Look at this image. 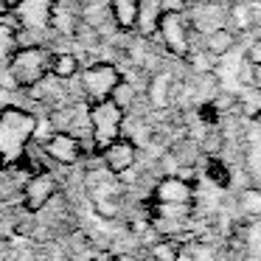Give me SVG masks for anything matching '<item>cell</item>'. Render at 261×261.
<instances>
[{
    "label": "cell",
    "mask_w": 261,
    "mask_h": 261,
    "mask_svg": "<svg viewBox=\"0 0 261 261\" xmlns=\"http://www.w3.org/2000/svg\"><path fill=\"white\" fill-rule=\"evenodd\" d=\"M37 135V118L29 110L6 107L0 110V160L3 166L20 163L25 149Z\"/></svg>",
    "instance_id": "obj_1"
},
{
    "label": "cell",
    "mask_w": 261,
    "mask_h": 261,
    "mask_svg": "<svg viewBox=\"0 0 261 261\" xmlns=\"http://www.w3.org/2000/svg\"><path fill=\"white\" fill-rule=\"evenodd\" d=\"M51 59H54V51L45 45L17 48L9 57V76H12L14 87L40 85L45 76H51Z\"/></svg>",
    "instance_id": "obj_2"
},
{
    "label": "cell",
    "mask_w": 261,
    "mask_h": 261,
    "mask_svg": "<svg viewBox=\"0 0 261 261\" xmlns=\"http://www.w3.org/2000/svg\"><path fill=\"white\" fill-rule=\"evenodd\" d=\"M124 118L126 113L113 104L110 98L104 101H93L87 107V126H90V138H93V146L101 152L107 143H113L115 138H121V129H124Z\"/></svg>",
    "instance_id": "obj_3"
},
{
    "label": "cell",
    "mask_w": 261,
    "mask_h": 261,
    "mask_svg": "<svg viewBox=\"0 0 261 261\" xmlns=\"http://www.w3.org/2000/svg\"><path fill=\"white\" fill-rule=\"evenodd\" d=\"M154 29H158V34H160V42H163L171 54L186 57V54L191 51V23H188L186 12H160Z\"/></svg>",
    "instance_id": "obj_4"
},
{
    "label": "cell",
    "mask_w": 261,
    "mask_h": 261,
    "mask_svg": "<svg viewBox=\"0 0 261 261\" xmlns=\"http://www.w3.org/2000/svg\"><path fill=\"white\" fill-rule=\"evenodd\" d=\"M79 73H82V93L90 104L110 98L113 87L121 82V70L110 62H93L90 68L79 70Z\"/></svg>",
    "instance_id": "obj_5"
},
{
    "label": "cell",
    "mask_w": 261,
    "mask_h": 261,
    "mask_svg": "<svg viewBox=\"0 0 261 261\" xmlns=\"http://www.w3.org/2000/svg\"><path fill=\"white\" fill-rule=\"evenodd\" d=\"M57 194H59L57 177H54L48 169H40V171H34V174H29V180L23 182L20 197H23L25 211L37 214V211H42L45 205H51L54 199H57Z\"/></svg>",
    "instance_id": "obj_6"
},
{
    "label": "cell",
    "mask_w": 261,
    "mask_h": 261,
    "mask_svg": "<svg viewBox=\"0 0 261 261\" xmlns=\"http://www.w3.org/2000/svg\"><path fill=\"white\" fill-rule=\"evenodd\" d=\"M42 152H45L48 160H54V163L59 166H73L82 160V138L73 135V132L68 129H57L51 132L48 138H42Z\"/></svg>",
    "instance_id": "obj_7"
},
{
    "label": "cell",
    "mask_w": 261,
    "mask_h": 261,
    "mask_svg": "<svg viewBox=\"0 0 261 261\" xmlns=\"http://www.w3.org/2000/svg\"><path fill=\"white\" fill-rule=\"evenodd\" d=\"M51 12H54V0H20L12 9L17 29H25V31L51 29Z\"/></svg>",
    "instance_id": "obj_8"
},
{
    "label": "cell",
    "mask_w": 261,
    "mask_h": 261,
    "mask_svg": "<svg viewBox=\"0 0 261 261\" xmlns=\"http://www.w3.org/2000/svg\"><path fill=\"white\" fill-rule=\"evenodd\" d=\"M135 158H138V149L135 143L129 141V138H115L113 143H107V146L101 149V163L107 171H113L115 177H121L124 171H129L132 166H135Z\"/></svg>",
    "instance_id": "obj_9"
},
{
    "label": "cell",
    "mask_w": 261,
    "mask_h": 261,
    "mask_svg": "<svg viewBox=\"0 0 261 261\" xmlns=\"http://www.w3.org/2000/svg\"><path fill=\"white\" fill-rule=\"evenodd\" d=\"M107 12L118 31H132L141 17V0H110Z\"/></svg>",
    "instance_id": "obj_10"
},
{
    "label": "cell",
    "mask_w": 261,
    "mask_h": 261,
    "mask_svg": "<svg viewBox=\"0 0 261 261\" xmlns=\"http://www.w3.org/2000/svg\"><path fill=\"white\" fill-rule=\"evenodd\" d=\"M154 194H158V199L163 205H182L191 199V186L186 180H180V177H166Z\"/></svg>",
    "instance_id": "obj_11"
},
{
    "label": "cell",
    "mask_w": 261,
    "mask_h": 261,
    "mask_svg": "<svg viewBox=\"0 0 261 261\" xmlns=\"http://www.w3.org/2000/svg\"><path fill=\"white\" fill-rule=\"evenodd\" d=\"M233 45H236V31H230L227 25L208 31L205 40H202V48L211 54V57H225V54L233 51Z\"/></svg>",
    "instance_id": "obj_12"
},
{
    "label": "cell",
    "mask_w": 261,
    "mask_h": 261,
    "mask_svg": "<svg viewBox=\"0 0 261 261\" xmlns=\"http://www.w3.org/2000/svg\"><path fill=\"white\" fill-rule=\"evenodd\" d=\"M79 70H82V62H79L76 54H54V59H51V76L54 79L68 82V79H73Z\"/></svg>",
    "instance_id": "obj_13"
},
{
    "label": "cell",
    "mask_w": 261,
    "mask_h": 261,
    "mask_svg": "<svg viewBox=\"0 0 261 261\" xmlns=\"http://www.w3.org/2000/svg\"><path fill=\"white\" fill-rule=\"evenodd\" d=\"M135 98H138L135 85H132V82H126L124 76H121V82L113 87V93H110V101H113V104H118V107L126 113V110H129L132 104H135Z\"/></svg>",
    "instance_id": "obj_14"
},
{
    "label": "cell",
    "mask_w": 261,
    "mask_h": 261,
    "mask_svg": "<svg viewBox=\"0 0 261 261\" xmlns=\"http://www.w3.org/2000/svg\"><path fill=\"white\" fill-rule=\"evenodd\" d=\"M152 101H154V107H163L166 101H169V76L166 73H158L152 79Z\"/></svg>",
    "instance_id": "obj_15"
},
{
    "label": "cell",
    "mask_w": 261,
    "mask_h": 261,
    "mask_svg": "<svg viewBox=\"0 0 261 261\" xmlns=\"http://www.w3.org/2000/svg\"><path fill=\"white\" fill-rule=\"evenodd\" d=\"M152 255H154V261H177V244L158 242L152 247Z\"/></svg>",
    "instance_id": "obj_16"
},
{
    "label": "cell",
    "mask_w": 261,
    "mask_h": 261,
    "mask_svg": "<svg viewBox=\"0 0 261 261\" xmlns=\"http://www.w3.org/2000/svg\"><path fill=\"white\" fill-rule=\"evenodd\" d=\"M247 62L250 65H261V40H255L247 51Z\"/></svg>",
    "instance_id": "obj_17"
},
{
    "label": "cell",
    "mask_w": 261,
    "mask_h": 261,
    "mask_svg": "<svg viewBox=\"0 0 261 261\" xmlns=\"http://www.w3.org/2000/svg\"><path fill=\"white\" fill-rule=\"evenodd\" d=\"M9 12H12V9H9V6H6V0H0V20L6 17V14H9Z\"/></svg>",
    "instance_id": "obj_18"
},
{
    "label": "cell",
    "mask_w": 261,
    "mask_h": 261,
    "mask_svg": "<svg viewBox=\"0 0 261 261\" xmlns=\"http://www.w3.org/2000/svg\"><path fill=\"white\" fill-rule=\"evenodd\" d=\"M76 6H85V9H90L93 6V0H73Z\"/></svg>",
    "instance_id": "obj_19"
},
{
    "label": "cell",
    "mask_w": 261,
    "mask_h": 261,
    "mask_svg": "<svg viewBox=\"0 0 261 261\" xmlns=\"http://www.w3.org/2000/svg\"><path fill=\"white\" fill-rule=\"evenodd\" d=\"M17 3H20V0H6V6H9V9H14Z\"/></svg>",
    "instance_id": "obj_20"
},
{
    "label": "cell",
    "mask_w": 261,
    "mask_h": 261,
    "mask_svg": "<svg viewBox=\"0 0 261 261\" xmlns=\"http://www.w3.org/2000/svg\"><path fill=\"white\" fill-rule=\"evenodd\" d=\"M3 169H6V166H3V160H0V174H3Z\"/></svg>",
    "instance_id": "obj_21"
},
{
    "label": "cell",
    "mask_w": 261,
    "mask_h": 261,
    "mask_svg": "<svg viewBox=\"0 0 261 261\" xmlns=\"http://www.w3.org/2000/svg\"><path fill=\"white\" fill-rule=\"evenodd\" d=\"M182 3H191V0H182Z\"/></svg>",
    "instance_id": "obj_22"
}]
</instances>
